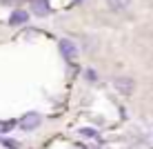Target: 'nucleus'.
I'll list each match as a JSON object with an SVG mask.
<instances>
[{
	"label": "nucleus",
	"instance_id": "f257e3e1",
	"mask_svg": "<svg viewBox=\"0 0 153 149\" xmlns=\"http://www.w3.org/2000/svg\"><path fill=\"white\" fill-rule=\"evenodd\" d=\"M60 54H62V58L65 60H69V62H73L78 58V47H76V42H71V40H60Z\"/></svg>",
	"mask_w": 153,
	"mask_h": 149
},
{
	"label": "nucleus",
	"instance_id": "f03ea898",
	"mask_svg": "<svg viewBox=\"0 0 153 149\" xmlns=\"http://www.w3.org/2000/svg\"><path fill=\"white\" fill-rule=\"evenodd\" d=\"M113 87L118 89V91L122 94V96H129V94L135 89V82H133V78L122 76V78H115V80H113Z\"/></svg>",
	"mask_w": 153,
	"mask_h": 149
},
{
	"label": "nucleus",
	"instance_id": "7ed1b4c3",
	"mask_svg": "<svg viewBox=\"0 0 153 149\" xmlns=\"http://www.w3.org/2000/svg\"><path fill=\"white\" fill-rule=\"evenodd\" d=\"M38 125H40V114H36V111L27 114L22 120H20V129H22V131H33Z\"/></svg>",
	"mask_w": 153,
	"mask_h": 149
},
{
	"label": "nucleus",
	"instance_id": "20e7f679",
	"mask_svg": "<svg viewBox=\"0 0 153 149\" xmlns=\"http://www.w3.org/2000/svg\"><path fill=\"white\" fill-rule=\"evenodd\" d=\"M31 11L36 16H49V2L47 0H31Z\"/></svg>",
	"mask_w": 153,
	"mask_h": 149
},
{
	"label": "nucleus",
	"instance_id": "39448f33",
	"mask_svg": "<svg viewBox=\"0 0 153 149\" xmlns=\"http://www.w3.org/2000/svg\"><path fill=\"white\" fill-rule=\"evenodd\" d=\"M27 18H29V13L27 11H22V9H16V11L9 16V25H20V22H27Z\"/></svg>",
	"mask_w": 153,
	"mask_h": 149
},
{
	"label": "nucleus",
	"instance_id": "423d86ee",
	"mask_svg": "<svg viewBox=\"0 0 153 149\" xmlns=\"http://www.w3.org/2000/svg\"><path fill=\"white\" fill-rule=\"evenodd\" d=\"M131 2H133V0H107V4L113 9V11H124Z\"/></svg>",
	"mask_w": 153,
	"mask_h": 149
},
{
	"label": "nucleus",
	"instance_id": "0eeeda50",
	"mask_svg": "<svg viewBox=\"0 0 153 149\" xmlns=\"http://www.w3.org/2000/svg\"><path fill=\"white\" fill-rule=\"evenodd\" d=\"M13 125H16L13 120H0V134H7V131H11Z\"/></svg>",
	"mask_w": 153,
	"mask_h": 149
},
{
	"label": "nucleus",
	"instance_id": "6e6552de",
	"mask_svg": "<svg viewBox=\"0 0 153 149\" xmlns=\"http://www.w3.org/2000/svg\"><path fill=\"white\" fill-rule=\"evenodd\" d=\"M82 134L87 138H93V136H96V131H93V129H82Z\"/></svg>",
	"mask_w": 153,
	"mask_h": 149
}]
</instances>
